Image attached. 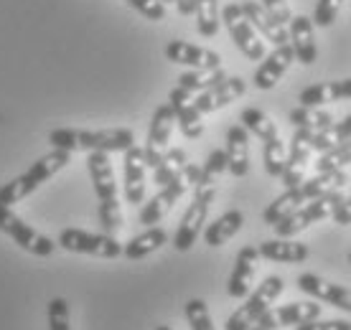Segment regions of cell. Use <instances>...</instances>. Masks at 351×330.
<instances>
[{
  "label": "cell",
  "mask_w": 351,
  "mask_h": 330,
  "mask_svg": "<svg viewBox=\"0 0 351 330\" xmlns=\"http://www.w3.org/2000/svg\"><path fill=\"white\" fill-rule=\"evenodd\" d=\"M49 142L56 150H84V153H125L135 145V132L128 127H110V130H74L59 127L49 132Z\"/></svg>",
  "instance_id": "1"
},
{
  "label": "cell",
  "mask_w": 351,
  "mask_h": 330,
  "mask_svg": "<svg viewBox=\"0 0 351 330\" xmlns=\"http://www.w3.org/2000/svg\"><path fill=\"white\" fill-rule=\"evenodd\" d=\"M346 183H349V173H346V170H328V173H318V175H313V178H306V181L298 183V186L285 188L282 196H278V199L272 201L270 206L263 211V221L267 226H275L280 218L288 216L293 209H298V206L318 199V196L341 191Z\"/></svg>",
  "instance_id": "2"
},
{
  "label": "cell",
  "mask_w": 351,
  "mask_h": 330,
  "mask_svg": "<svg viewBox=\"0 0 351 330\" xmlns=\"http://www.w3.org/2000/svg\"><path fill=\"white\" fill-rule=\"evenodd\" d=\"M87 170L95 186V196L99 201V226L105 234H117L123 229V211L117 201V183H114V168L107 153H89Z\"/></svg>",
  "instance_id": "3"
},
{
  "label": "cell",
  "mask_w": 351,
  "mask_h": 330,
  "mask_svg": "<svg viewBox=\"0 0 351 330\" xmlns=\"http://www.w3.org/2000/svg\"><path fill=\"white\" fill-rule=\"evenodd\" d=\"M69 163H71L69 150L53 148L51 153L41 155L38 160L31 163V168H28L23 175H18V178H13L10 183L0 186V206H13L18 201H23L26 196H31L38 186H44L49 178H53V175L59 173L62 168H66Z\"/></svg>",
  "instance_id": "4"
},
{
  "label": "cell",
  "mask_w": 351,
  "mask_h": 330,
  "mask_svg": "<svg viewBox=\"0 0 351 330\" xmlns=\"http://www.w3.org/2000/svg\"><path fill=\"white\" fill-rule=\"evenodd\" d=\"M341 203H343L341 191L318 196V199L308 201V203H303V206H298V209H293L285 218H280V221L275 224V234L282 236V239H293L295 234L306 231L311 224L334 216V211L339 209Z\"/></svg>",
  "instance_id": "5"
},
{
  "label": "cell",
  "mask_w": 351,
  "mask_h": 330,
  "mask_svg": "<svg viewBox=\"0 0 351 330\" xmlns=\"http://www.w3.org/2000/svg\"><path fill=\"white\" fill-rule=\"evenodd\" d=\"M282 277H265L263 285H257V290L247 297L245 305H239L234 313L229 315L227 322H224V330H250L255 325L263 313L270 310V305L282 295Z\"/></svg>",
  "instance_id": "6"
},
{
  "label": "cell",
  "mask_w": 351,
  "mask_h": 330,
  "mask_svg": "<svg viewBox=\"0 0 351 330\" xmlns=\"http://www.w3.org/2000/svg\"><path fill=\"white\" fill-rule=\"evenodd\" d=\"M0 231L5 236H10L21 249H26L34 257H51L53 249H56L53 239L41 234L34 226H28L18 214L10 211V206H0Z\"/></svg>",
  "instance_id": "7"
},
{
  "label": "cell",
  "mask_w": 351,
  "mask_h": 330,
  "mask_svg": "<svg viewBox=\"0 0 351 330\" xmlns=\"http://www.w3.org/2000/svg\"><path fill=\"white\" fill-rule=\"evenodd\" d=\"M59 246L74 254H89L99 259H114L123 254V244L112 234H92L84 229H64L59 234Z\"/></svg>",
  "instance_id": "8"
},
{
  "label": "cell",
  "mask_w": 351,
  "mask_h": 330,
  "mask_svg": "<svg viewBox=\"0 0 351 330\" xmlns=\"http://www.w3.org/2000/svg\"><path fill=\"white\" fill-rule=\"evenodd\" d=\"M221 23L229 31L232 41L239 51L245 53L250 61H263L265 59V44L263 38L257 36V31L252 28V23L245 18L239 3H227L224 10H221Z\"/></svg>",
  "instance_id": "9"
},
{
  "label": "cell",
  "mask_w": 351,
  "mask_h": 330,
  "mask_svg": "<svg viewBox=\"0 0 351 330\" xmlns=\"http://www.w3.org/2000/svg\"><path fill=\"white\" fill-rule=\"evenodd\" d=\"M176 127V114H173V107L168 105H160L156 112H153V120H150V130H148V140H145V163L148 168H158L163 155H166L168 150V142H171V132Z\"/></svg>",
  "instance_id": "10"
},
{
  "label": "cell",
  "mask_w": 351,
  "mask_h": 330,
  "mask_svg": "<svg viewBox=\"0 0 351 330\" xmlns=\"http://www.w3.org/2000/svg\"><path fill=\"white\" fill-rule=\"evenodd\" d=\"M316 318H321V305L313 303V300L311 303H288L270 307L250 330H282L290 328V325L298 328L300 322L316 320Z\"/></svg>",
  "instance_id": "11"
},
{
  "label": "cell",
  "mask_w": 351,
  "mask_h": 330,
  "mask_svg": "<svg viewBox=\"0 0 351 330\" xmlns=\"http://www.w3.org/2000/svg\"><path fill=\"white\" fill-rule=\"evenodd\" d=\"M311 153H313V148H311V130L293 132L288 160H285V168H282V175H280L285 188H293V186L306 181L308 165H311Z\"/></svg>",
  "instance_id": "12"
},
{
  "label": "cell",
  "mask_w": 351,
  "mask_h": 330,
  "mask_svg": "<svg viewBox=\"0 0 351 330\" xmlns=\"http://www.w3.org/2000/svg\"><path fill=\"white\" fill-rule=\"evenodd\" d=\"M211 201L214 199L193 196V201L189 203L184 218H181V224H178V231H176V236H173V246L178 249V252H189L193 244H196L204 224H206V218H209Z\"/></svg>",
  "instance_id": "13"
},
{
  "label": "cell",
  "mask_w": 351,
  "mask_h": 330,
  "mask_svg": "<svg viewBox=\"0 0 351 330\" xmlns=\"http://www.w3.org/2000/svg\"><path fill=\"white\" fill-rule=\"evenodd\" d=\"M191 188V183L186 181L184 173L178 175L176 181H171L168 186H163L153 199L148 201V203H143L141 209V224L145 226H153V224H160V218L166 216L168 211L173 209L178 201L184 199L186 191Z\"/></svg>",
  "instance_id": "14"
},
{
  "label": "cell",
  "mask_w": 351,
  "mask_h": 330,
  "mask_svg": "<svg viewBox=\"0 0 351 330\" xmlns=\"http://www.w3.org/2000/svg\"><path fill=\"white\" fill-rule=\"evenodd\" d=\"M163 53H166L168 61L189 66V69H202V71L221 69L219 53L211 51V49H204V46H193V44H186V41H171Z\"/></svg>",
  "instance_id": "15"
},
{
  "label": "cell",
  "mask_w": 351,
  "mask_h": 330,
  "mask_svg": "<svg viewBox=\"0 0 351 330\" xmlns=\"http://www.w3.org/2000/svg\"><path fill=\"white\" fill-rule=\"evenodd\" d=\"M123 175H125V201L132 203V206H141L143 199H145V170H148V163H145V153L143 148L132 145L130 150L123 153Z\"/></svg>",
  "instance_id": "16"
},
{
  "label": "cell",
  "mask_w": 351,
  "mask_h": 330,
  "mask_svg": "<svg viewBox=\"0 0 351 330\" xmlns=\"http://www.w3.org/2000/svg\"><path fill=\"white\" fill-rule=\"evenodd\" d=\"M168 105L173 107L176 125H178V130L184 132V138H189V140L202 138L204 135V120H202V112H199L196 105H193L191 92L176 87L173 92L168 94Z\"/></svg>",
  "instance_id": "17"
},
{
  "label": "cell",
  "mask_w": 351,
  "mask_h": 330,
  "mask_svg": "<svg viewBox=\"0 0 351 330\" xmlns=\"http://www.w3.org/2000/svg\"><path fill=\"white\" fill-rule=\"evenodd\" d=\"M239 8L245 13V18L252 23L257 34L272 41L275 46H285L290 44V31L285 28V23H280L275 16H270L267 10L263 8V3H255V0H245V3H239Z\"/></svg>",
  "instance_id": "18"
},
{
  "label": "cell",
  "mask_w": 351,
  "mask_h": 330,
  "mask_svg": "<svg viewBox=\"0 0 351 330\" xmlns=\"http://www.w3.org/2000/svg\"><path fill=\"white\" fill-rule=\"evenodd\" d=\"M298 287L306 292V295L316 297V300H321V303H328V305H334V307H341V310L351 313V290L349 287L328 282V279L318 277V275H311V272L300 275Z\"/></svg>",
  "instance_id": "19"
},
{
  "label": "cell",
  "mask_w": 351,
  "mask_h": 330,
  "mask_svg": "<svg viewBox=\"0 0 351 330\" xmlns=\"http://www.w3.org/2000/svg\"><path fill=\"white\" fill-rule=\"evenodd\" d=\"M247 92V81L242 77H227L224 81H219L217 87L206 89V92H202V94L193 99V105H196V110L202 114L206 112H217V110H221V107L232 105L234 99H239V97Z\"/></svg>",
  "instance_id": "20"
},
{
  "label": "cell",
  "mask_w": 351,
  "mask_h": 330,
  "mask_svg": "<svg viewBox=\"0 0 351 330\" xmlns=\"http://www.w3.org/2000/svg\"><path fill=\"white\" fill-rule=\"evenodd\" d=\"M295 61V51H293V46L285 44V46H275V51L272 53H265V59L260 61V66H257L255 81L257 89H272L278 81L282 79V74L290 69V64Z\"/></svg>",
  "instance_id": "21"
},
{
  "label": "cell",
  "mask_w": 351,
  "mask_h": 330,
  "mask_svg": "<svg viewBox=\"0 0 351 330\" xmlns=\"http://www.w3.org/2000/svg\"><path fill=\"white\" fill-rule=\"evenodd\" d=\"M290 46L295 51V61H300L303 66L316 64V26L308 16H293V21H290Z\"/></svg>",
  "instance_id": "22"
},
{
  "label": "cell",
  "mask_w": 351,
  "mask_h": 330,
  "mask_svg": "<svg viewBox=\"0 0 351 330\" xmlns=\"http://www.w3.org/2000/svg\"><path fill=\"white\" fill-rule=\"evenodd\" d=\"M257 259H260L257 246H245L237 254V262H234V270L229 275V285H227L229 297L242 300V297L250 295V287H252V279H255V270H257Z\"/></svg>",
  "instance_id": "23"
},
{
  "label": "cell",
  "mask_w": 351,
  "mask_h": 330,
  "mask_svg": "<svg viewBox=\"0 0 351 330\" xmlns=\"http://www.w3.org/2000/svg\"><path fill=\"white\" fill-rule=\"evenodd\" d=\"M227 170L234 178L250 173V132L242 125H232L227 130Z\"/></svg>",
  "instance_id": "24"
},
{
  "label": "cell",
  "mask_w": 351,
  "mask_h": 330,
  "mask_svg": "<svg viewBox=\"0 0 351 330\" xmlns=\"http://www.w3.org/2000/svg\"><path fill=\"white\" fill-rule=\"evenodd\" d=\"M257 252L263 259H270V262H282V264H300V262H306L311 257V249H308V244L303 242H293V239H267L257 246Z\"/></svg>",
  "instance_id": "25"
},
{
  "label": "cell",
  "mask_w": 351,
  "mask_h": 330,
  "mask_svg": "<svg viewBox=\"0 0 351 330\" xmlns=\"http://www.w3.org/2000/svg\"><path fill=\"white\" fill-rule=\"evenodd\" d=\"M351 99V79H339V81H321L300 92V105L303 107H324L328 102H341Z\"/></svg>",
  "instance_id": "26"
},
{
  "label": "cell",
  "mask_w": 351,
  "mask_h": 330,
  "mask_svg": "<svg viewBox=\"0 0 351 330\" xmlns=\"http://www.w3.org/2000/svg\"><path fill=\"white\" fill-rule=\"evenodd\" d=\"M227 173V153L224 150H214L206 163L202 165V175L193 186V196H206V199H214L217 196V188H219V178Z\"/></svg>",
  "instance_id": "27"
},
{
  "label": "cell",
  "mask_w": 351,
  "mask_h": 330,
  "mask_svg": "<svg viewBox=\"0 0 351 330\" xmlns=\"http://www.w3.org/2000/svg\"><path fill=\"white\" fill-rule=\"evenodd\" d=\"M163 244H168L166 229H160V226H148L143 234L132 236L130 242L125 244L123 257H128V259H143V257H148V254L158 252Z\"/></svg>",
  "instance_id": "28"
},
{
  "label": "cell",
  "mask_w": 351,
  "mask_h": 330,
  "mask_svg": "<svg viewBox=\"0 0 351 330\" xmlns=\"http://www.w3.org/2000/svg\"><path fill=\"white\" fill-rule=\"evenodd\" d=\"M245 224V214L237 209L227 211V214H221L217 221H211L206 226V231H204V242L209 244V246H221V244H227L232 236L237 234L239 229Z\"/></svg>",
  "instance_id": "29"
},
{
  "label": "cell",
  "mask_w": 351,
  "mask_h": 330,
  "mask_svg": "<svg viewBox=\"0 0 351 330\" xmlns=\"http://www.w3.org/2000/svg\"><path fill=\"white\" fill-rule=\"evenodd\" d=\"M186 163H189L186 150L168 148L158 168H153V181H156V186H158V188H163V186H168L171 181H176V178L181 175V170L186 168Z\"/></svg>",
  "instance_id": "30"
},
{
  "label": "cell",
  "mask_w": 351,
  "mask_h": 330,
  "mask_svg": "<svg viewBox=\"0 0 351 330\" xmlns=\"http://www.w3.org/2000/svg\"><path fill=\"white\" fill-rule=\"evenodd\" d=\"M229 74L224 69H214V71H202V69H189L178 77V87L191 92V94H202L206 89L217 87L219 81H224Z\"/></svg>",
  "instance_id": "31"
},
{
  "label": "cell",
  "mask_w": 351,
  "mask_h": 330,
  "mask_svg": "<svg viewBox=\"0 0 351 330\" xmlns=\"http://www.w3.org/2000/svg\"><path fill=\"white\" fill-rule=\"evenodd\" d=\"M193 16H196V31L204 38H211V36L219 34V23H221L219 0H196Z\"/></svg>",
  "instance_id": "32"
},
{
  "label": "cell",
  "mask_w": 351,
  "mask_h": 330,
  "mask_svg": "<svg viewBox=\"0 0 351 330\" xmlns=\"http://www.w3.org/2000/svg\"><path fill=\"white\" fill-rule=\"evenodd\" d=\"M239 120H242V127H245L247 132L257 135L263 142H265V140H272V138H278V135H280V132H278V125H275V122H272V117H267L263 110L247 107V110H242Z\"/></svg>",
  "instance_id": "33"
},
{
  "label": "cell",
  "mask_w": 351,
  "mask_h": 330,
  "mask_svg": "<svg viewBox=\"0 0 351 330\" xmlns=\"http://www.w3.org/2000/svg\"><path fill=\"white\" fill-rule=\"evenodd\" d=\"M351 140V114L343 117L341 122H334V127L326 132H311V148L318 153H326L328 148H334L336 142Z\"/></svg>",
  "instance_id": "34"
},
{
  "label": "cell",
  "mask_w": 351,
  "mask_h": 330,
  "mask_svg": "<svg viewBox=\"0 0 351 330\" xmlns=\"http://www.w3.org/2000/svg\"><path fill=\"white\" fill-rule=\"evenodd\" d=\"M318 173H328V170H343L346 165H351V140L336 142L334 148H328L326 153H321L316 163Z\"/></svg>",
  "instance_id": "35"
},
{
  "label": "cell",
  "mask_w": 351,
  "mask_h": 330,
  "mask_svg": "<svg viewBox=\"0 0 351 330\" xmlns=\"http://www.w3.org/2000/svg\"><path fill=\"white\" fill-rule=\"evenodd\" d=\"M285 160H288V150H285V142L280 140V135L272 140H265L263 142L265 173L272 175V178H280L282 168H285Z\"/></svg>",
  "instance_id": "36"
},
{
  "label": "cell",
  "mask_w": 351,
  "mask_h": 330,
  "mask_svg": "<svg viewBox=\"0 0 351 330\" xmlns=\"http://www.w3.org/2000/svg\"><path fill=\"white\" fill-rule=\"evenodd\" d=\"M184 313H186L189 325H191V330H217L214 328V322H211L209 307H206V303L199 300V297H193V300L186 303Z\"/></svg>",
  "instance_id": "37"
},
{
  "label": "cell",
  "mask_w": 351,
  "mask_h": 330,
  "mask_svg": "<svg viewBox=\"0 0 351 330\" xmlns=\"http://www.w3.org/2000/svg\"><path fill=\"white\" fill-rule=\"evenodd\" d=\"M49 330H71L69 303L64 297H53L49 303Z\"/></svg>",
  "instance_id": "38"
},
{
  "label": "cell",
  "mask_w": 351,
  "mask_h": 330,
  "mask_svg": "<svg viewBox=\"0 0 351 330\" xmlns=\"http://www.w3.org/2000/svg\"><path fill=\"white\" fill-rule=\"evenodd\" d=\"M343 8V0H318L316 16H313V26L328 28L339 18V10Z\"/></svg>",
  "instance_id": "39"
},
{
  "label": "cell",
  "mask_w": 351,
  "mask_h": 330,
  "mask_svg": "<svg viewBox=\"0 0 351 330\" xmlns=\"http://www.w3.org/2000/svg\"><path fill=\"white\" fill-rule=\"evenodd\" d=\"M130 8H135L141 16H145L148 21H163L166 18V5L160 0H125Z\"/></svg>",
  "instance_id": "40"
},
{
  "label": "cell",
  "mask_w": 351,
  "mask_h": 330,
  "mask_svg": "<svg viewBox=\"0 0 351 330\" xmlns=\"http://www.w3.org/2000/svg\"><path fill=\"white\" fill-rule=\"evenodd\" d=\"M295 330H351V322L346 320H308V322H300Z\"/></svg>",
  "instance_id": "41"
},
{
  "label": "cell",
  "mask_w": 351,
  "mask_h": 330,
  "mask_svg": "<svg viewBox=\"0 0 351 330\" xmlns=\"http://www.w3.org/2000/svg\"><path fill=\"white\" fill-rule=\"evenodd\" d=\"M263 8L270 13V16H275L280 23H290L293 21V16H290V5L288 0H263Z\"/></svg>",
  "instance_id": "42"
},
{
  "label": "cell",
  "mask_w": 351,
  "mask_h": 330,
  "mask_svg": "<svg viewBox=\"0 0 351 330\" xmlns=\"http://www.w3.org/2000/svg\"><path fill=\"white\" fill-rule=\"evenodd\" d=\"M339 226H349L351 224V199H343V203L334 211L331 216Z\"/></svg>",
  "instance_id": "43"
},
{
  "label": "cell",
  "mask_w": 351,
  "mask_h": 330,
  "mask_svg": "<svg viewBox=\"0 0 351 330\" xmlns=\"http://www.w3.org/2000/svg\"><path fill=\"white\" fill-rule=\"evenodd\" d=\"M176 8H178L181 16H191L196 10V0H176Z\"/></svg>",
  "instance_id": "44"
},
{
  "label": "cell",
  "mask_w": 351,
  "mask_h": 330,
  "mask_svg": "<svg viewBox=\"0 0 351 330\" xmlns=\"http://www.w3.org/2000/svg\"><path fill=\"white\" fill-rule=\"evenodd\" d=\"M156 330H173V328H168V325H158Z\"/></svg>",
  "instance_id": "45"
},
{
  "label": "cell",
  "mask_w": 351,
  "mask_h": 330,
  "mask_svg": "<svg viewBox=\"0 0 351 330\" xmlns=\"http://www.w3.org/2000/svg\"><path fill=\"white\" fill-rule=\"evenodd\" d=\"M160 3H163V5H166V3H173V5H176V0H160Z\"/></svg>",
  "instance_id": "46"
},
{
  "label": "cell",
  "mask_w": 351,
  "mask_h": 330,
  "mask_svg": "<svg viewBox=\"0 0 351 330\" xmlns=\"http://www.w3.org/2000/svg\"><path fill=\"white\" fill-rule=\"evenodd\" d=\"M349 264H351V252H349Z\"/></svg>",
  "instance_id": "47"
}]
</instances>
